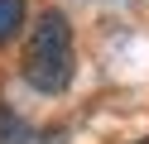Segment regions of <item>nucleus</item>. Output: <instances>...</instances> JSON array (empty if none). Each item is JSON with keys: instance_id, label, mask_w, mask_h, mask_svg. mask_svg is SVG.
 Masks as SVG:
<instances>
[{"instance_id": "f257e3e1", "label": "nucleus", "mask_w": 149, "mask_h": 144, "mask_svg": "<svg viewBox=\"0 0 149 144\" xmlns=\"http://www.w3.org/2000/svg\"><path fill=\"white\" fill-rule=\"evenodd\" d=\"M24 82L34 91L53 96L72 82V24L63 10H43L29 29V48H24Z\"/></svg>"}, {"instance_id": "f03ea898", "label": "nucleus", "mask_w": 149, "mask_h": 144, "mask_svg": "<svg viewBox=\"0 0 149 144\" xmlns=\"http://www.w3.org/2000/svg\"><path fill=\"white\" fill-rule=\"evenodd\" d=\"M24 15H29V0H0V43H10L24 29Z\"/></svg>"}, {"instance_id": "7ed1b4c3", "label": "nucleus", "mask_w": 149, "mask_h": 144, "mask_svg": "<svg viewBox=\"0 0 149 144\" xmlns=\"http://www.w3.org/2000/svg\"><path fill=\"white\" fill-rule=\"evenodd\" d=\"M0 144H29V125L10 106H0Z\"/></svg>"}, {"instance_id": "20e7f679", "label": "nucleus", "mask_w": 149, "mask_h": 144, "mask_svg": "<svg viewBox=\"0 0 149 144\" xmlns=\"http://www.w3.org/2000/svg\"><path fill=\"white\" fill-rule=\"evenodd\" d=\"M135 144H149V139H135Z\"/></svg>"}]
</instances>
